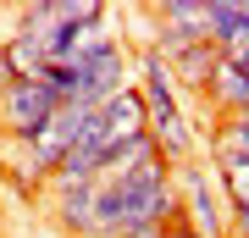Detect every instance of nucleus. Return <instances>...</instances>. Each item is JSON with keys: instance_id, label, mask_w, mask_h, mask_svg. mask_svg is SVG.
Instances as JSON below:
<instances>
[{"instance_id": "1a4fd4ad", "label": "nucleus", "mask_w": 249, "mask_h": 238, "mask_svg": "<svg viewBox=\"0 0 249 238\" xmlns=\"http://www.w3.org/2000/svg\"><path fill=\"white\" fill-rule=\"evenodd\" d=\"M216 166V188H222L227 211H249V155H222Z\"/></svg>"}, {"instance_id": "0eeeda50", "label": "nucleus", "mask_w": 249, "mask_h": 238, "mask_svg": "<svg viewBox=\"0 0 249 238\" xmlns=\"http://www.w3.org/2000/svg\"><path fill=\"white\" fill-rule=\"evenodd\" d=\"M244 34H249V0H211L205 6V44L211 50H227Z\"/></svg>"}, {"instance_id": "f03ea898", "label": "nucleus", "mask_w": 249, "mask_h": 238, "mask_svg": "<svg viewBox=\"0 0 249 238\" xmlns=\"http://www.w3.org/2000/svg\"><path fill=\"white\" fill-rule=\"evenodd\" d=\"M55 116V94L45 78H28V83H6L0 89V133L11 144H28L39 128Z\"/></svg>"}, {"instance_id": "20e7f679", "label": "nucleus", "mask_w": 249, "mask_h": 238, "mask_svg": "<svg viewBox=\"0 0 249 238\" xmlns=\"http://www.w3.org/2000/svg\"><path fill=\"white\" fill-rule=\"evenodd\" d=\"M133 89H139L144 111H150V122H160V116H178V111H183V94H178V83H172V67L160 61L150 44L133 55Z\"/></svg>"}, {"instance_id": "9d476101", "label": "nucleus", "mask_w": 249, "mask_h": 238, "mask_svg": "<svg viewBox=\"0 0 249 238\" xmlns=\"http://www.w3.org/2000/svg\"><path fill=\"white\" fill-rule=\"evenodd\" d=\"M160 238H205L199 227H188V221L178 216V221H166V227H160Z\"/></svg>"}, {"instance_id": "9b49d317", "label": "nucleus", "mask_w": 249, "mask_h": 238, "mask_svg": "<svg viewBox=\"0 0 249 238\" xmlns=\"http://www.w3.org/2000/svg\"><path fill=\"white\" fill-rule=\"evenodd\" d=\"M0 89H6V67H0Z\"/></svg>"}, {"instance_id": "6e6552de", "label": "nucleus", "mask_w": 249, "mask_h": 238, "mask_svg": "<svg viewBox=\"0 0 249 238\" xmlns=\"http://www.w3.org/2000/svg\"><path fill=\"white\" fill-rule=\"evenodd\" d=\"M172 83H178V94H205V83H211V67H216V50L211 44H194V50H183V55H172Z\"/></svg>"}, {"instance_id": "423d86ee", "label": "nucleus", "mask_w": 249, "mask_h": 238, "mask_svg": "<svg viewBox=\"0 0 249 238\" xmlns=\"http://www.w3.org/2000/svg\"><path fill=\"white\" fill-rule=\"evenodd\" d=\"M199 106L211 111L216 122H222V116H238V111H249V72H244V67H232L227 55H216L211 83H205Z\"/></svg>"}, {"instance_id": "39448f33", "label": "nucleus", "mask_w": 249, "mask_h": 238, "mask_svg": "<svg viewBox=\"0 0 249 238\" xmlns=\"http://www.w3.org/2000/svg\"><path fill=\"white\" fill-rule=\"evenodd\" d=\"M94 205H100V183H61L45 188V211L67 238H89L94 233Z\"/></svg>"}, {"instance_id": "f257e3e1", "label": "nucleus", "mask_w": 249, "mask_h": 238, "mask_svg": "<svg viewBox=\"0 0 249 238\" xmlns=\"http://www.w3.org/2000/svg\"><path fill=\"white\" fill-rule=\"evenodd\" d=\"M172 188H178V200H183V221L188 227H199L205 238H227L232 233V211H227L222 188H216V177L205 172L199 161L172 166Z\"/></svg>"}, {"instance_id": "7ed1b4c3", "label": "nucleus", "mask_w": 249, "mask_h": 238, "mask_svg": "<svg viewBox=\"0 0 249 238\" xmlns=\"http://www.w3.org/2000/svg\"><path fill=\"white\" fill-rule=\"evenodd\" d=\"M155 17V34H150V50L160 61L205 44V0H166V6H150Z\"/></svg>"}]
</instances>
